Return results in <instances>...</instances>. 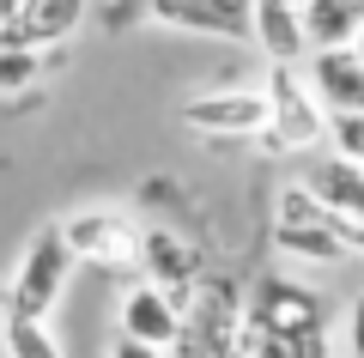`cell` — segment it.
Returning <instances> with one entry per match:
<instances>
[{
	"label": "cell",
	"mask_w": 364,
	"mask_h": 358,
	"mask_svg": "<svg viewBox=\"0 0 364 358\" xmlns=\"http://www.w3.org/2000/svg\"><path fill=\"white\" fill-rule=\"evenodd\" d=\"M273 243L291 261H316V268H334V261L364 256V219L328 206L310 182H291L279 189V219H273Z\"/></svg>",
	"instance_id": "obj_1"
},
{
	"label": "cell",
	"mask_w": 364,
	"mask_h": 358,
	"mask_svg": "<svg viewBox=\"0 0 364 358\" xmlns=\"http://www.w3.org/2000/svg\"><path fill=\"white\" fill-rule=\"evenodd\" d=\"M267 98H273V128L261 134L267 152H316L334 134V115L316 98L310 79H298V67H267Z\"/></svg>",
	"instance_id": "obj_2"
},
{
	"label": "cell",
	"mask_w": 364,
	"mask_h": 358,
	"mask_svg": "<svg viewBox=\"0 0 364 358\" xmlns=\"http://www.w3.org/2000/svg\"><path fill=\"white\" fill-rule=\"evenodd\" d=\"M67 243H73L79 261L104 273H146V231L134 225L122 206H85V213L67 219Z\"/></svg>",
	"instance_id": "obj_3"
},
{
	"label": "cell",
	"mask_w": 364,
	"mask_h": 358,
	"mask_svg": "<svg viewBox=\"0 0 364 358\" xmlns=\"http://www.w3.org/2000/svg\"><path fill=\"white\" fill-rule=\"evenodd\" d=\"M73 243H67V231L61 225H49V231H37L25 243V261H18V273H13V292H6V310L13 316H37V322H49V310H55V298L67 292V273H73Z\"/></svg>",
	"instance_id": "obj_4"
},
{
	"label": "cell",
	"mask_w": 364,
	"mask_h": 358,
	"mask_svg": "<svg viewBox=\"0 0 364 358\" xmlns=\"http://www.w3.org/2000/svg\"><path fill=\"white\" fill-rule=\"evenodd\" d=\"M182 128L207 134V140H261L273 128V98L261 91H200L182 103Z\"/></svg>",
	"instance_id": "obj_5"
},
{
	"label": "cell",
	"mask_w": 364,
	"mask_h": 358,
	"mask_svg": "<svg viewBox=\"0 0 364 358\" xmlns=\"http://www.w3.org/2000/svg\"><path fill=\"white\" fill-rule=\"evenodd\" d=\"M249 334H322V310L304 285L291 280H261L249 298Z\"/></svg>",
	"instance_id": "obj_6"
},
{
	"label": "cell",
	"mask_w": 364,
	"mask_h": 358,
	"mask_svg": "<svg viewBox=\"0 0 364 358\" xmlns=\"http://www.w3.org/2000/svg\"><path fill=\"white\" fill-rule=\"evenodd\" d=\"M85 19V0H25L13 19H0V49H49L67 43Z\"/></svg>",
	"instance_id": "obj_7"
},
{
	"label": "cell",
	"mask_w": 364,
	"mask_h": 358,
	"mask_svg": "<svg viewBox=\"0 0 364 358\" xmlns=\"http://www.w3.org/2000/svg\"><path fill=\"white\" fill-rule=\"evenodd\" d=\"M255 6L261 0H146V13L182 31L207 37H255Z\"/></svg>",
	"instance_id": "obj_8"
},
{
	"label": "cell",
	"mask_w": 364,
	"mask_h": 358,
	"mask_svg": "<svg viewBox=\"0 0 364 358\" xmlns=\"http://www.w3.org/2000/svg\"><path fill=\"white\" fill-rule=\"evenodd\" d=\"M122 334H134V340H146V346H176V340H182V310H176V298H170L164 285L140 280L128 298H122Z\"/></svg>",
	"instance_id": "obj_9"
},
{
	"label": "cell",
	"mask_w": 364,
	"mask_h": 358,
	"mask_svg": "<svg viewBox=\"0 0 364 358\" xmlns=\"http://www.w3.org/2000/svg\"><path fill=\"white\" fill-rule=\"evenodd\" d=\"M310 85H316V98L328 103V115L364 110V61H358V49H322L310 61Z\"/></svg>",
	"instance_id": "obj_10"
},
{
	"label": "cell",
	"mask_w": 364,
	"mask_h": 358,
	"mask_svg": "<svg viewBox=\"0 0 364 358\" xmlns=\"http://www.w3.org/2000/svg\"><path fill=\"white\" fill-rule=\"evenodd\" d=\"M255 43L267 49V61H279V67H298V55L310 49L304 0H261V6H255Z\"/></svg>",
	"instance_id": "obj_11"
},
{
	"label": "cell",
	"mask_w": 364,
	"mask_h": 358,
	"mask_svg": "<svg viewBox=\"0 0 364 358\" xmlns=\"http://www.w3.org/2000/svg\"><path fill=\"white\" fill-rule=\"evenodd\" d=\"M304 25H310V49H352L364 37V0H304Z\"/></svg>",
	"instance_id": "obj_12"
},
{
	"label": "cell",
	"mask_w": 364,
	"mask_h": 358,
	"mask_svg": "<svg viewBox=\"0 0 364 358\" xmlns=\"http://www.w3.org/2000/svg\"><path fill=\"white\" fill-rule=\"evenodd\" d=\"M195 249L182 243L176 231H146V280L152 285H164L170 298L176 292H195Z\"/></svg>",
	"instance_id": "obj_13"
},
{
	"label": "cell",
	"mask_w": 364,
	"mask_h": 358,
	"mask_svg": "<svg viewBox=\"0 0 364 358\" xmlns=\"http://www.w3.org/2000/svg\"><path fill=\"white\" fill-rule=\"evenodd\" d=\"M310 189L322 194L328 206H340V213L364 219V164H352V158H322V164L310 170Z\"/></svg>",
	"instance_id": "obj_14"
},
{
	"label": "cell",
	"mask_w": 364,
	"mask_h": 358,
	"mask_svg": "<svg viewBox=\"0 0 364 358\" xmlns=\"http://www.w3.org/2000/svg\"><path fill=\"white\" fill-rule=\"evenodd\" d=\"M6 358H61V346L49 340V322L6 310Z\"/></svg>",
	"instance_id": "obj_15"
},
{
	"label": "cell",
	"mask_w": 364,
	"mask_h": 358,
	"mask_svg": "<svg viewBox=\"0 0 364 358\" xmlns=\"http://www.w3.org/2000/svg\"><path fill=\"white\" fill-rule=\"evenodd\" d=\"M37 73H43V55L37 49H0V98H18Z\"/></svg>",
	"instance_id": "obj_16"
},
{
	"label": "cell",
	"mask_w": 364,
	"mask_h": 358,
	"mask_svg": "<svg viewBox=\"0 0 364 358\" xmlns=\"http://www.w3.org/2000/svg\"><path fill=\"white\" fill-rule=\"evenodd\" d=\"M328 146H334L340 158H352V164H364V110L334 115V134H328Z\"/></svg>",
	"instance_id": "obj_17"
},
{
	"label": "cell",
	"mask_w": 364,
	"mask_h": 358,
	"mask_svg": "<svg viewBox=\"0 0 364 358\" xmlns=\"http://www.w3.org/2000/svg\"><path fill=\"white\" fill-rule=\"evenodd\" d=\"M109 358H164V346H146V340H134V334H122Z\"/></svg>",
	"instance_id": "obj_18"
},
{
	"label": "cell",
	"mask_w": 364,
	"mask_h": 358,
	"mask_svg": "<svg viewBox=\"0 0 364 358\" xmlns=\"http://www.w3.org/2000/svg\"><path fill=\"white\" fill-rule=\"evenodd\" d=\"M346 340H352V352L364 358V292H358V304H352V328H346Z\"/></svg>",
	"instance_id": "obj_19"
},
{
	"label": "cell",
	"mask_w": 364,
	"mask_h": 358,
	"mask_svg": "<svg viewBox=\"0 0 364 358\" xmlns=\"http://www.w3.org/2000/svg\"><path fill=\"white\" fill-rule=\"evenodd\" d=\"M352 49H358V61H364V37H358V43H352Z\"/></svg>",
	"instance_id": "obj_20"
}]
</instances>
